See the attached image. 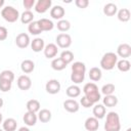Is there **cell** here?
<instances>
[{
	"instance_id": "1",
	"label": "cell",
	"mask_w": 131,
	"mask_h": 131,
	"mask_svg": "<svg viewBox=\"0 0 131 131\" xmlns=\"http://www.w3.org/2000/svg\"><path fill=\"white\" fill-rule=\"evenodd\" d=\"M104 130L105 131H120L121 130L120 117L116 112H110L106 115V121L104 123Z\"/></svg>"
},
{
	"instance_id": "2",
	"label": "cell",
	"mask_w": 131,
	"mask_h": 131,
	"mask_svg": "<svg viewBox=\"0 0 131 131\" xmlns=\"http://www.w3.org/2000/svg\"><path fill=\"white\" fill-rule=\"evenodd\" d=\"M83 92L85 94L84 96H86L93 103L98 102V100L100 99V92L98 91V87L95 83L90 82L85 84L83 87Z\"/></svg>"
},
{
	"instance_id": "3",
	"label": "cell",
	"mask_w": 131,
	"mask_h": 131,
	"mask_svg": "<svg viewBox=\"0 0 131 131\" xmlns=\"http://www.w3.org/2000/svg\"><path fill=\"white\" fill-rule=\"evenodd\" d=\"M118 61V55L115 52H106L100 59V67L105 71H111L115 68Z\"/></svg>"
},
{
	"instance_id": "4",
	"label": "cell",
	"mask_w": 131,
	"mask_h": 131,
	"mask_svg": "<svg viewBox=\"0 0 131 131\" xmlns=\"http://www.w3.org/2000/svg\"><path fill=\"white\" fill-rule=\"evenodd\" d=\"M1 16L8 23H15L19 18V12L13 6H5L1 10Z\"/></svg>"
},
{
	"instance_id": "5",
	"label": "cell",
	"mask_w": 131,
	"mask_h": 131,
	"mask_svg": "<svg viewBox=\"0 0 131 131\" xmlns=\"http://www.w3.org/2000/svg\"><path fill=\"white\" fill-rule=\"evenodd\" d=\"M56 46L60 48H69L72 45V37L67 33H60L56 36Z\"/></svg>"
},
{
	"instance_id": "6",
	"label": "cell",
	"mask_w": 131,
	"mask_h": 131,
	"mask_svg": "<svg viewBox=\"0 0 131 131\" xmlns=\"http://www.w3.org/2000/svg\"><path fill=\"white\" fill-rule=\"evenodd\" d=\"M60 83L58 80L56 79H51L49 81H47L46 85H45V89L49 94H56L60 91Z\"/></svg>"
},
{
	"instance_id": "7",
	"label": "cell",
	"mask_w": 131,
	"mask_h": 131,
	"mask_svg": "<svg viewBox=\"0 0 131 131\" xmlns=\"http://www.w3.org/2000/svg\"><path fill=\"white\" fill-rule=\"evenodd\" d=\"M17 87L20 89V90H24V91H27L31 88L32 86V80L29 76L27 75H21L17 78Z\"/></svg>"
},
{
	"instance_id": "8",
	"label": "cell",
	"mask_w": 131,
	"mask_h": 131,
	"mask_svg": "<svg viewBox=\"0 0 131 131\" xmlns=\"http://www.w3.org/2000/svg\"><path fill=\"white\" fill-rule=\"evenodd\" d=\"M30 43H31V41H30V37H29V35L28 34H26V33H20V34H18L17 36H16V38H15V44H16V46L17 47H19V48H27L29 45H30Z\"/></svg>"
},
{
	"instance_id": "9",
	"label": "cell",
	"mask_w": 131,
	"mask_h": 131,
	"mask_svg": "<svg viewBox=\"0 0 131 131\" xmlns=\"http://www.w3.org/2000/svg\"><path fill=\"white\" fill-rule=\"evenodd\" d=\"M51 0H38L35 3V10L38 13H44L51 7Z\"/></svg>"
},
{
	"instance_id": "10",
	"label": "cell",
	"mask_w": 131,
	"mask_h": 131,
	"mask_svg": "<svg viewBox=\"0 0 131 131\" xmlns=\"http://www.w3.org/2000/svg\"><path fill=\"white\" fill-rule=\"evenodd\" d=\"M117 55L120 57H123V59H126L131 55V46L127 43H122L117 48Z\"/></svg>"
},
{
	"instance_id": "11",
	"label": "cell",
	"mask_w": 131,
	"mask_h": 131,
	"mask_svg": "<svg viewBox=\"0 0 131 131\" xmlns=\"http://www.w3.org/2000/svg\"><path fill=\"white\" fill-rule=\"evenodd\" d=\"M63 108L69 113H77L80 108V105L75 99H67L63 101Z\"/></svg>"
},
{
	"instance_id": "12",
	"label": "cell",
	"mask_w": 131,
	"mask_h": 131,
	"mask_svg": "<svg viewBox=\"0 0 131 131\" xmlns=\"http://www.w3.org/2000/svg\"><path fill=\"white\" fill-rule=\"evenodd\" d=\"M64 8L60 5H54L51 9H50V16L54 19H57V20H60L62 19V17L64 16Z\"/></svg>"
},
{
	"instance_id": "13",
	"label": "cell",
	"mask_w": 131,
	"mask_h": 131,
	"mask_svg": "<svg viewBox=\"0 0 131 131\" xmlns=\"http://www.w3.org/2000/svg\"><path fill=\"white\" fill-rule=\"evenodd\" d=\"M43 51H44L45 57H47V58H53V57L56 56L58 49H57L56 44H54V43H49V44H47V45L44 47Z\"/></svg>"
},
{
	"instance_id": "14",
	"label": "cell",
	"mask_w": 131,
	"mask_h": 131,
	"mask_svg": "<svg viewBox=\"0 0 131 131\" xmlns=\"http://www.w3.org/2000/svg\"><path fill=\"white\" fill-rule=\"evenodd\" d=\"M84 127L87 131H96L99 127V123H98V119L94 118V117H89L86 119L85 123H84Z\"/></svg>"
},
{
	"instance_id": "15",
	"label": "cell",
	"mask_w": 131,
	"mask_h": 131,
	"mask_svg": "<svg viewBox=\"0 0 131 131\" xmlns=\"http://www.w3.org/2000/svg\"><path fill=\"white\" fill-rule=\"evenodd\" d=\"M17 123L13 118H7L2 122V128L4 131H15Z\"/></svg>"
},
{
	"instance_id": "16",
	"label": "cell",
	"mask_w": 131,
	"mask_h": 131,
	"mask_svg": "<svg viewBox=\"0 0 131 131\" xmlns=\"http://www.w3.org/2000/svg\"><path fill=\"white\" fill-rule=\"evenodd\" d=\"M23 120H24V122H25V124L27 126H35L36 123H37L38 117H37V115L35 113L27 112V113H25Z\"/></svg>"
},
{
	"instance_id": "17",
	"label": "cell",
	"mask_w": 131,
	"mask_h": 131,
	"mask_svg": "<svg viewBox=\"0 0 131 131\" xmlns=\"http://www.w3.org/2000/svg\"><path fill=\"white\" fill-rule=\"evenodd\" d=\"M38 24H39L42 32H48L54 28V24L52 23V20H50L48 18H40L38 20Z\"/></svg>"
},
{
	"instance_id": "18",
	"label": "cell",
	"mask_w": 131,
	"mask_h": 131,
	"mask_svg": "<svg viewBox=\"0 0 131 131\" xmlns=\"http://www.w3.org/2000/svg\"><path fill=\"white\" fill-rule=\"evenodd\" d=\"M93 115H94V118L96 119H102L104 118L105 116V113H106V110H105V106L103 104H95L93 106V111H92Z\"/></svg>"
},
{
	"instance_id": "19",
	"label": "cell",
	"mask_w": 131,
	"mask_h": 131,
	"mask_svg": "<svg viewBox=\"0 0 131 131\" xmlns=\"http://www.w3.org/2000/svg\"><path fill=\"white\" fill-rule=\"evenodd\" d=\"M44 47H45V44L42 38H35L31 42V48L34 52H40L41 50L44 49Z\"/></svg>"
},
{
	"instance_id": "20",
	"label": "cell",
	"mask_w": 131,
	"mask_h": 131,
	"mask_svg": "<svg viewBox=\"0 0 131 131\" xmlns=\"http://www.w3.org/2000/svg\"><path fill=\"white\" fill-rule=\"evenodd\" d=\"M20 69H21V71H23L25 74H30V73H32V72L34 71V69H35V63H34V61L31 60V59H25V60H23L21 63H20Z\"/></svg>"
},
{
	"instance_id": "21",
	"label": "cell",
	"mask_w": 131,
	"mask_h": 131,
	"mask_svg": "<svg viewBox=\"0 0 131 131\" xmlns=\"http://www.w3.org/2000/svg\"><path fill=\"white\" fill-rule=\"evenodd\" d=\"M118 12V7L115 3H106L104 6H103V13L106 15V16H113L115 15L116 13Z\"/></svg>"
},
{
	"instance_id": "22",
	"label": "cell",
	"mask_w": 131,
	"mask_h": 131,
	"mask_svg": "<svg viewBox=\"0 0 131 131\" xmlns=\"http://www.w3.org/2000/svg\"><path fill=\"white\" fill-rule=\"evenodd\" d=\"M40 102L37 100V99H30L27 104H26V107H27V111L28 112H31V113H37L40 111Z\"/></svg>"
},
{
	"instance_id": "23",
	"label": "cell",
	"mask_w": 131,
	"mask_h": 131,
	"mask_svg": "<svg viewBox=\"0 0 131 131\" xmlns=\"http://www.w3.org/2000/svg\"><path fill=\"white\" fill-rule=\"evenodd\" d=\"M102 102H103V105L106 106V107H114L118 103V98L114 94H112V95H105L104 98H103V100H102Z\"/></svg>"
},
{
	"instance_id": "24",
	"label": "cell",
	"mask_w": 131,
	"mask_h": 131,
	"mask_svg": "<svg viewBox=\"0 0 131 131\" xmlns=\"http://www.w3.org/2000/svg\"><path fill=\"white\" fill-rule=\"evenodd\" d=\"M37 117H38V119H39L42 123H47V122H49V121L51 120L52 115H51V112H50L49 110L43 108V110H40V111H39Z\"/></svg>"
},
{
	"instance_id": "25",
	"label": "cell",
	"mask_w": 131,
	"mask_h": 131,
	"mask_svg": "<svg viewBox=\"0 0 131 131\" xmlns=\"http://www.w3.org/2000/svg\"><path fill=\"white\" fill-rule=\"evenodd\" d=\"M102 77V73H101V70L99 68H91L90 71H89V78L90 80H92L93 82H97L101 79Z\"/></svg>"
},
{
	"instance_id": "26",
	"label": "cell",
	"mask_w": 131,
	"mask_h": 131,
	"mask_svg": "<svg viewBox=\"0 0 131 131\" xmlns=\"http://www.w3.org/2000/svg\"><path fill=\"white\" fill-rule=\"evenodd\" d=\"M66 93L69 97L71 98H75V97H78L80 94H81V89L79 86L77 85H71L67 88L66 90Z\"/></svg>"
},
{
	"instance_id": "27",
	"label": "cell",
	"mask_w": 131,
	"mask_h": 131,
	"mask_svg": "<svg viewBox=\"0 0 131 131\" xmlns=\"http://www.w3.org/2000/svg\"><path fill=\"white\" fill-rule=\"evenodd\" d=\"M117 16H118V19L120 21H123V23H126L130 19V16H131V13H130V10L127 9V8H121L118 12H117Z\"/></svg>"
},
{
	"instance_id": "28",
	"label": "cell",
	"mask_w": 131,
	"mask_h": 131,
	"mask_svg": "<svg viewBox=\"0 0 131 131\" xmlns=\"http://www.w3.org/2000/svg\"><path fill=\"white\" fill-rule=\"evenodd\" d=\"M67 63L63 62L60 57H56V58H53L52 61H51V68L54 70V71H62L67 68Z\"/></svg>"
},
{
	"instance_id": "29",
	"label": "cell",
	"mask_w": 131,
	"mask_h": 131,
	"mask_svg": "<svg viewBox=\"0 0 131 131\" xmlns=\"http://www.w3.org/2000/svg\"><path fill=\"white\" fill-rule=\"evenodd\" d=\"M72 73H77V74H84L86 73V66L82 61H75L72 64Z\"/></svg>"
},
{
	"instance_id": "30",
	"label": "cell",
	"mask_w": 131,
	"mask_h": 131,
	"mask_svg": "<svg viewBox=\"0 0 131 131\" xmlns=\"http://www.w3.org/2000/svg\"><path fill=\"white\" fill-rule=\"evenodd\" d=\"M19 18H20V21L23 23V24H25V25H29V24H31L32 21H33V19H34V14H33V12L31 11V10H25L23 13H21V15L19 16Z\"/></svg>"
},
{
	"instance_id": "31",
	"label": "cell",
	"mask_w": 131,
	"mask_h": 131,
	"mask_svg": "<svg viewBox=\"0 0 131 131\" xmlns=\"http://www.w3.org/2000/svg\"><path fill=\"white\" fill-rule=\"evenodd\" d=\"M28 31H29V33H31L32 35H35V36H37V35L42 33V30H41V28H40V26L38 24V20H36V21L33 20L31 24H29Z\"/></svg>"
},
{
	"instance_id": "32",
	"label": "cell",
	"mask_w": 131,
	"mask_h": 131,
	"mask_svg": "<svg viewBox=\"0 0 131 131\" xmlns=\"http://www.w3.org/2000/svg\"><path fill=\"white\" fill-rule=\"evenodd\" d=\"M116 66H117L118 70H119L120 72H123V73L128 72V71L130 70V68H131V63H130V61L127 60V59H121V60H118Z\"/></svg>"
},
{
	"instance_id": "33",
	"label": "cell",
	"mask_w": 131,
	"mask_h": 131,
	"mask_svg": "<svg viewBox=\"0 0 131 131\" xmlns=\"http://www.w3.org/2000/svg\"><path fill=\"white\" fill-rule=\"evenodd\" d=\"M60 59L63 61V62H66L67 64H69V63H71L72 61H73V59H74V53L72 52V51H70V50H64V51H62L61 53H60Z\"/></svg>"
},
{
	"instance_id": "34",
	"label": "cell",
	"mask_w": 131,
	"mask_h": 131,
	"mask_svg": "<svg viewBox=\"0 0 131 131\" xmlns=\"http://www.w3.org/2000/svg\"><path fill=\"white\" fill-rule=\"evenodd\" d=\"M56 28L60 32H68L71 29V23L67 19H60L56 24Z\"/></svg>"
},
{
	"instance_id": "35",
	"label": "cell",
	"mask_w": 131,
	"mask_h": 131,
	"mask_svg": "<svg viewBox=\"0 0 131 131\" xmlns=\"http://www.w3.org/2000/svg\"><path fill=\"white\" fill-rule=\"evenodd\" d=\"M14 80V74L13 72L9 70H4L0 73V81H9L12 82Z\"/></svg>"
},
{
	"instance_id": "36",
	"label": "cell",
	"mask_w": 131,
	"mask_h": 131,
	"mask_svg": "<svg viewBox=\"0 0 131 131\" xmlns=\"http://www.w3.org/2000/svg\"><path fill=\"white\" fill-rule=\"evenodd\" d=\"M115 89H116V87H115L114 84L107 83V84H105V85L102 86V88H101V93L104 94V96H105V95H112V94L115 92Z\"/></svg>"
},
{
	"instance_id": "37",
	"label": "cell",
	"mask_w": 131,
	"mask_h": 131,
	"mask_svg": "<svg viewBox=\"0 0 131 131\" xmlns=\"http://www.w3.org/2000/svg\"><path fill=\"white\" fill-rule=\"evenodd\" d=\"M84 79H85V75L84 74H77V73H72L71 74V80L75 84L82 83L84 81Z\"/></svg>"
},
{
	"instance_id": "38",
	"label": "cell",
	"mask_w": 131,
	"mask_h": 131,
	"mask_svg": "<svg viewBox=\"0 0 131 131\" xmlns=\"http://www.w3.org/2000/svg\"><path fill=\"white\" fill-rule=\"evenodd\" d=\"M11 85L12 82L9 81H0V90L2 92H7L11 89Z\"/></svg>"
},
{
	"instance_id": "39",
	"label": "cell",
	"mask_w": 131,
	"mask_h": 131,
	"mask_svg": "<svg viewBox=\"0 0 131 131\" xmlns=\"http://www.w3.org/2000/svg\"><path fill=\"white\" fill-rule=\"evenodd\" d=\"M80 103H81V105L83 106V107H85V108H88V107H91L94 103L92 102V101H90L86 96H82V98L80 99Z\"/></svg>"
},
{
	"instance_id": "40",
	"label": "cell",
	"mask_w": 131,
	"mask_h": 131,
	"mask_svg": "<svg viewBox=\"0 0 131 131\" xmlns=\"http://www.w3.org/2000/svg\"><path fill=\"white\" fill-rule=\"evenodd\" d=\"M35 0H24L23 1V5L26 8V10H30L33 6H35Z\"/></svg>"
},
{
	"instance_id": "41",
	"label": "cell",
	"mask_w": 131,
	"mask_h": 131,
	"mask_svg": "<svg viewBox=\"0 0 131 131\" xmlns=\"http://www.w3.org/2000/svg\"><path fill=\"white\" fill-rule=\"evenodd\" d=\"M75 4L79 8H86L89 5V1L88 0H76Z\"/></svg>"
},
{
	"instance_id": "42",
	"label": "cell",
	"mask_w": 131,
	"mask_h": 131,
	"mask_svg": "<svg viewBox=\"0 0 131 131\" xmlns=\"http://www.w3.org/2000/svg\"><path fill=\"white\" fill-rule=\"evenodd\" d=\"M8 36V31L5 27H1L0 26V41H3L7 38Z\"/></svg>"
},
{
	"instance_id": "43",
	"label": "cell",
	"mask_w": 131,
	"mask_h": 131,
	"mask_svg": "<svg viewBox=\"0 0 131 131\" xmlns=\"http://www.w3.org/2000/svg\"><path fill=\"white\" fill-rule=\"evenodd\" d=\"M18 131H31L28 127H20L19 129H18Z\"/></svg>"
},
{
	"instance_id": "44",
	"label": "cell",
	"mask_w": 131,
	"mask_h": 131,
	"mask_svg": "<svg viewBox=\"0 0 131 131\" xmlns=\"http://www.w3.org/2000/svg\"><path fill=\"white\" fill-rule=\"evenodd\" d=\"M3 104H4V101H3V99L0 97V108L3 106Z\"/></svg>"
},
{
	"instance_id": "45",
	"label": "cell",
	"mask_w": 131,
	"mask_h": 131,
	"mask_svg": "<svg viewBox=\"0 0 131 131\" xmlns=\"http://www.w3.org/2000/svg\"><path fill=\"white\" fill-rule=\"evenodd\" d=\"M4 5V0H0V8Z\"/></svg>"
},
{
	"instance_id": "46",
	"label": "cell",
	"mask_w": 131,
	"mask_h": 131,
	"mask_svg": "<svg viewBox=\"0 0 131 131\" xmlns=\"http://www.w3.org/2000/svg\"><path fill=\"white\" fill-rule=\"evenodd\" d=\"M2 120H3V117H2V114L0 113V124L2 123Z\"/></svg>"
},
{
	"instance_id": "47",
	"label": "cell",
	"mask_w": 131,
	"mask_h": 131,
	"mask_svg": "<svg viewBox=\"0 0 131 131\" xmlns=\"http://www.w3.org/2000/svg\"><path fill=\"white\" fill-rule=\"evenodd\" d=\"M126 131H131V128H128V129H127Z\"/></svg>"
},
{
	"instance_id": "48",
	"label": "cell",
	"mask_w": 131,
	"mask_h": 131,
	"mask_svg": "<svg viewBox=\"0 0 131 131\" xmlns=\"http://www.w3.org/2000/svg\"><path fill=\"white\" fill-rule=\"evenodd\" d=\"M0 131H4V130H3V129H0Z\"/></svg>"
}]
</instances>
